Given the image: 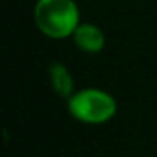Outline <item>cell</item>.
I'll return each instance as SVG.
<instances>
[{
    "label": "cell",
    "instance_id": "cell-3",
    "mask_svg": "<svg viewBox=\"0 0 157 157\" xmlns=\"http://www.w3.org/2000/svg\"><path fill=\"white\" fill-rule=\"evenodd\" d=\"M74 41L85 52H98L104 48V33L93 24L78 26L74 32Z\"/></svg>",
    "mask_w": 157,
    "mask_h": 157
},
{
    "label": "cell",
    "instance_id": "cell-2",
    "mask_svg": "<svg viewBox=\"0 0 157 157\" xmlns=\"http://www.w3.org/2000/svg\"><path fill=\"white\" fill-rule=\"evenodd\" d=\"M115 109H117L115 100L109 94L94 89L76 93L74 96H70V102H68V111L74 118L82 122H91V124L109 120L115 115Z\"/></svg>",
    "mask_w": 157,
    "mask_h": 157
},
{
    "label": "cell",
    "instance_id": "cell-4",
    "mask_svg": "<svg viewBox=\"0 0 157 157\" xmlns=\"http://www.w3.org/2000/svg\"><path fill=\"white\" fill-rule=\"evenodd\" d=\"M50 78H52V85L59 96H70L72 94V78L63 65L54 63L50 67Z\"/></svg>",
    "mask_w": 157,
    "mask_h": 157
},
{
    "label": "cell",
    "instance_id": "cell-1",
    "mask_svg": "<svg viewBox=\"0 0 157 157\" xmlns=\"http://www.w3.org/2000/svg\"><path fill=\"white\" fill-rule=\"evenodd\" d=\"M35 21L46 35L67 37L78 28V8L72 0H39Z\"/></svg>",
    "mask_w": 157,
    "mask_h": 157
}]
</instances>
